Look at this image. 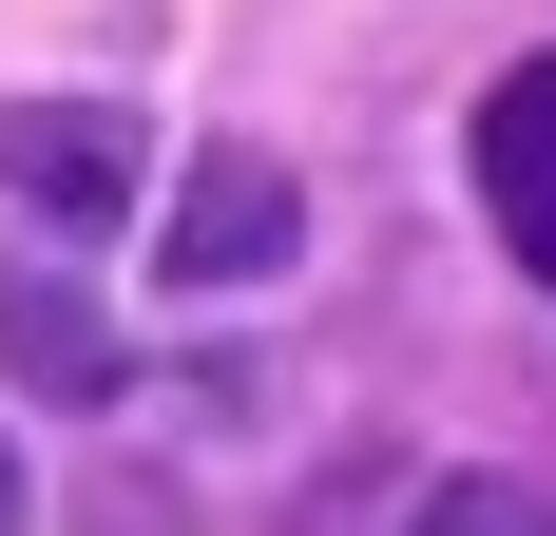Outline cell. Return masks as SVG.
Instances as JSON below:
<instances>
[{
  "mask_svg": "<svg viewBox=\"0 0 556 536\" xmlns=\"http://www.w3.org/2000/svg\"><path fill=\"white\" fill-rule=\"evenodd\" d=\"M460 154H480V212H500V250L556 288V58H518L500 97H480V135H460Z\"/></svg>",
  "mask_w": 556,
  "mask_h": 536,
  "instance_id": "cell-1",
  "label": "cell"
},
{
  "mask_svg": "<svg viewBox=\"0 0 556 536\" xmlns=\"http://www.w3.org/2000/svg\"><path fill=\"white\" fill-rule=\"evenodd\" d=\"M288 230H307V192H288L269 154H212L192 192H173V268H192V288H250V268H288Z\"/></svg>",
  "mask_w": 556,
  "mask_h": 536,
  "instance_id": "cell-2",
  "label": "cell"
},
{
  "mask_svg": "<svg viewBox=\"0 0 556 536\" xmlns=\"http://www.w3.org/2000/svg\"><path fill=\"white\" fill-rule=\"evenodd\" d=\"M0 173H20V192H58V212H115V192H135V135H115V115H77V97H39V115H0Z\"/></svg>",
  "mask_w": 556,
  "mask_h": 536,
  "instance_id": "cell-3",
  "label": "cell"
},
{
  "mask_svg": "<svg viewBox=\"0 0 556 536\" xmlns=\"http://www.w3.org/2000/svg\"><path fill=\"white\" fill-rule=\"evenodd\" d=\"M403 536H556V498H538V480H442Z\"/></svg>",
  "mask_w": 556,
  "mask_h": 536,
  "instance_id": "cell-4",
  "label": "cell"
},
{
  "mask_svg": "<svg viewBox=\"0 0 556 536\" xmlns=\"http://www.w3.org/2000/svg\"><path fill=\"white\" fill-rule=\"evenodd\" d=\"M0 536H20V460H0Z\"/></svg>",
  "mask_w": 556,
  "mask_h": 536,
  "instance_id": "cell-5",
  "label": "cell"
}]
</instances>
